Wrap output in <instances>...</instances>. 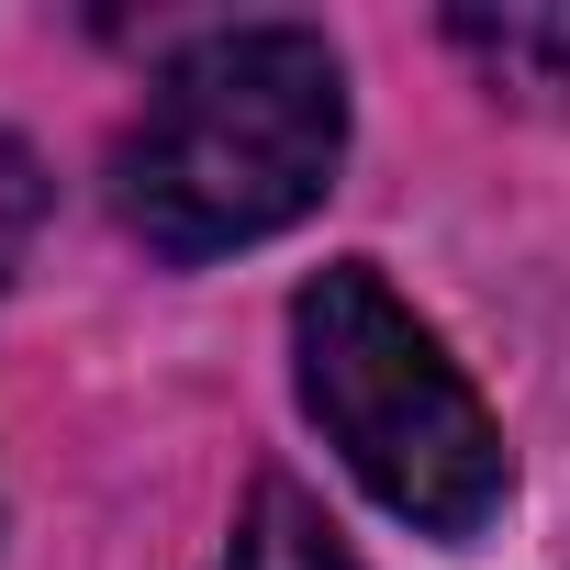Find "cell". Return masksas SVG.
Masks as SVG:
<instances>
[{"label":"cell","instance_id":"1","mask_svg":"<svg viewBox=\"0 0 570 570\" xmlns=\"http://www.w3.org/2000/svg\"><path fill=\"white\" fill-rule=\"evenodd\" d=\"M347 157V68L314 23H224L179 46L112 157V213L168 257H235L292 235Z\"/></svg>","mask_w":570,"mask_h":570},{"label":"cell","instance_id":"2","mask_svg":"<svg viewBox=\"0 0 570 570\" xmlns=\"http://www.w3.org/2000/svg\"><path fill=\"white\" fill-rule=\"evenodd\" d=\"M292 381H303V414L325 425V448L414 537L470 548L503 514V492H514L503 425L481 414L459 358L414 325V303L370 257H336L292 292Z\"/></svg>","mask_w":570,"mask_h":570},{"label":"cell","instance_id":"3","mask_svg":"<svg viewBox=\"0 0 570 570\" xmlns=\"http://www.w3.org/2000/svg\"><path fill=\"white\" fill-rule=\"evenodd\" d=\"M448 46L503 101H537V112L570 101V12H448Z\"/></svg>","mask_w":570,"mask_h":570},{"label":"cell","instance_id":"4","mask_svg":"<svg viewBox=\"0 0 570 570\" xmlns=\"http://www.w3.org/2000/svg\"><path fill=\"white\" fill-rule=\"evenodd\" d=\"M224 570H358V559H347V537L325 525V503H314L292 470H257V492H246V514H235Z\"/></svg>","mask_w":570,"mask_h":570},{"label":"cell","instance_id":"5","mask_svg":"<svg viewBox=\"0 0 570 570\" xmlns=\"http://www.w3.org/2000/svg\"><path fill=\"white\" fill-rule=\"evenodd\" d=\"M35 235H46V168H35L23 135H0V292H12V268L35 257Z\"/></svg>","mask_w":570,"mask_h":570}]
</instances>
